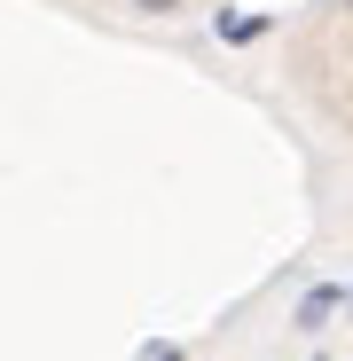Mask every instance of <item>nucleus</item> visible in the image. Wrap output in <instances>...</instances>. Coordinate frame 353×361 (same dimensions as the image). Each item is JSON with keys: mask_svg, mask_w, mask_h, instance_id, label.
I'll use <instances>...</instances> for the list:
<instances>
[{"mask_svg": "<svg viewBox=\"0 0 353 361\" xmlns=\"http://www.w3.org/2000/svg\"><path fill=\"white\" fill-rule=\"evenodd\" d=\"M220 32H228V39H259V32H267V16H220Z\"/></svg>", "mask_w": 353, "mask_h": 361, "instance_id": "f03ea898", "label": "nucleus"}, {"mask_svg": "<svg viewBox=\"0 0 353 361\" xmlns=\"http://www.w3.org/2000/svg\"><path fill=\"white\" fill-rule=\"evenodd\" d=\"M337 307H345V283H322V290H306V298H299V330H322Z\"/></svg>", "mask_w": 353, "mask_h": 361, "instance_id": "f257e3e1", "label": "nucleus"}, {"mask_svg": "<svg viewBox=\"0 0 353 361\" xmlns=\"http://www.w3.org/2000/svg\"><path fill=\"white\" fill-rule=\"evenodd\" d=\"M337 8H353V0H337Z\"/></svg>", "mask_w": 353, "mask_h": 361, "instance_id": "20e7f679", "label": "nucleus"}, {"mask_svg": "<svg viewBox=\"0 0 353 361\" xmlns=\"http://www.w3.org/2000/svg\"><path fill=\"white\" fill-rule=\"evenodd\" d=\"M134 16H181V0H126Z\"/></svg>", "mask_w": 353, "mask_h": 361, "instance_id": "7ed1b4c3", "label": "nucleus"}]
</instances>
